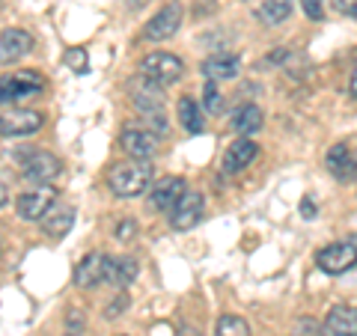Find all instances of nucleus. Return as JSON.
Here are the masks:
<instances>
[{
    "label": "nucleus",
    "instance_id": "nucleus-13",
    "mask_svg": "<svg viewBox=\"0 0 357 336\" xmlns=\"http://www.w3.org/2000/svg\"><path fill=\"white\" fill-rule=\"evenodd\" d=\"M321 336H357V307H333L321 321Z\"/></svg>",
    "mask_w": 357,
    "mask_h": 336
},
{
    "label": "nucleus",
    "instance_id": "nucleus-25",
    "mask_svg": "<svg viewBox=\"0 0 357 336\" xmlns=\"http://www.w3.org/2000/svg\"><path fill=\"white\" fill-rule=\"evenodd\" d=\"M203 105H206V110L208 114H223V96H220V89H218V84H211V81H206V86H203Z\"/></svg>",
    "mask_w": 357,
    "mask_h": 336
},
{
    "label": "nucleus",
    "instance_id": "nucleus-15",
    "mask_svg": "<svg viewBox=\"0 0 357 336\" xmlns=\"http://www.w3.org/2000/svg\"><path fill=\"white\" fill-rule=\"evenodd\" d=\"M256 155H259V146H256L250 137H241V140H236V143H232V146L227 149V155H223V170H227V173H241V170H248Z\"/></svg>",
    "mask_w": 357,
    "mask_h": 336
},
{
    "label": "nucleus",
    "instance_id": "nucleus-31",
    "mask_svg": "<svg viewBox=\"0 0 357 336\" xmlns=\"http://www.w3.org/2000/svg\"><path fill=\"white\" fill-rule=\"evenodd\" d=\"M126 304H128V300H126V298H119V300H114V304H110V307L105 310V316H107V319H116V316H119V310H122V307H126Z\"/></svg>",
    "mask_w": 357,
    "mask_h": 336
},
{
    "label": "nucleus",
    "instance_id": "nucleus-6",
    "mask_svg": "<svg viewBox=\"0 0 357 336\" xmlns=\"http://www.w3.org/2000/svg\"><path fill=\"white\" fill-rule=\"evenodd\" d=\"M21 170H24V178L27 182H36V185H48L51 178H57L60 170H63V164L57 155H51V152H30L24 164H21Z\"/></svg>",
    "mask_w": 357,
    "mask_h": 336
},
{
    "label": "nucleus",
    "instance_id": "nucleus-11",
    "mask_svg": "<svg viewBox=\"0 0 357 336\" xmlns=\"http://www.w3.org/2000/svg\"><path fill=\"white\" fill-rule=\"evenodd\" d=\"M325 164L333 178H340V182H357V152L351 146L337 143V146L328 152Z\"/></svg>",
    "mask_w": 357,
    "mask_h": 336
},
{
    "label": "nucleus",
    "instance_id": "nucleus-29",
    "mask_svg": "<svg viewBox=\"0 0 357 336\" xmlns=\"http://www.w3.org/2000/svg\"><path fill=\"white\" fill-rule=\"evenodd\" d=\"M333 9L342 15H349V18H357V0H331Z\"/></svg>",
    "mask_w": 357,
    "mask_h": 336
},
{
    "label": "nucleus",
    "instance_id": "nucleus-7",
    "mask_svg": "<svg viewBox=\"0 0 357 336\" xmlns=\"http://www.w3.org/2000/svg\"><path fill=\"white\" fill-rule=\"evenodd\" d=\"M203 211H206V199H203V194H197V190H185L182 194V199L176 203V208H173V229H194L197 223H199V217H203Z\"/></svg>",
    "mask_w": 357,
    "mask_h": 336
},
{
    "label": "nucleus",
    "instance_id": "nucleus-12",
    "mask_svg": "<svg viewBox=\"0 0 357 336\" xmlns=\"http://www.w3.org/2000/svg\"><path fill=\"white\" fill-rule=\"evenodd\" d=\"M178 24H182V9H178L176 3L164 6L158 15H155L149 24H146V33L143 36L152 39V42H161V39H170L178 33Z\"/></svg>",
    "mask_w": 357,
    "mask_h": 336
},
{
    "label": "nucleus",
    "instance_id": "nucleus-28",
    "mask_svg": "<svg viewBox=\"0 0 357 336\" xmlns=\"http://www.w3.org/2000/svg\"><path fill=\"white\" fill-rule=\"evenodd\" d=\"M301 6H304L307 18H312V21H319L321 15H325V9H321V0H301Z\"/></svg>",
    "mask_w": 357,
    "mask_h": 336
},
{
    "label": "nucleus",
    "instance_id": "nucleus-10",
    "mask_svg": "<svg viewBox=\"0 0 357 336\" xmlns=\"http://www.w3.org/2000/svg\"><path fill=\"white\" fill-rule=\"evenodd\" d=\"M33 51V36L27 30H21V27H9L0 33V63L9 66V63H15L21 57H27V54Z\"/></svg>",
    "mask_w": 357,
    "mask_h": 336
},
{
    "label": "nucleus",
    "instance_id": "nucleus-22",
    "mask_svg": "<svg viewBox=\"0 0 357 336\" xmlns=\"http://www.w3.org/2000/svg\"><path fill=\"white\" fill-rule=\"evenodd\" d=\"M134 277H137V262H134V259H128V256H122V259H110L107 280L114 286H128Z\"/></svg>",
    "mask_w": 357,
    "mask_h": 336
},
{
    "label": "nucleus",
    "instance_id": "nucleus-20",
    "mask_svg": "<svg viewBox=\"0 0 357 336\" xmlns=\"http://www.w3.org/2000/svg\"><path fill=\"white\" fill-rule=\"evenodd\" d=\"M232 128L244 134V137H250V134L262 128V110L256 105H241L236 114H232Z\"/></svg>",
    "mask_w": 357,
    "mask_h": 336
},
{
    "label": "nucleus",
    "instance_id": "nucleus-16",
    "mask_svg": "<svg viewBox=\"0 0 357 336\" xmlns=\"http://www.w3.org/2000/svg\"><path fill=\"white\" fill-rule=\"evenodd\" d=\"M122 149H126L131 158H140V161H146L149 155L155 152V146H158V140H155V134L152 131H143V128H128V131H122Z\"/></svg>",
    "mask_w": 357,
    "mask_h": 336
},
{
    "label": "nucleus",
    "instance_id": "nucleus-27",
    "mask_svg": "<svg viewBox=\"0 0 357 336\" xmlns=\"http://www.w3.org/2000/svg\"><path fill=\"white\" fill-rule=\"evenodd\" d=\"M84 312L69 310V319H66V336H81L84 333Z\"/></svg>",
    "mask_w": 357,
    "mask_h": 336
},
{
    "label": "nucleus",
    "instance_id": "nucleus-4",
    "mask_svg": "<svg viewBox=\"0 0 357 336\" xmlns=\"http://www.w3.org/2000/svg\"><path fill=\"white\" fill-rule=\"evenodd\" d=\"M42 93V77L39 72H15L0 77V105L9 102H24Z\"/></svg>",
    "mask_w": 357,
    "mask_h": 336
},
{
    "label": "nucleus",
    "instance_id": "nucleus-14",
    "mask_svg": "<svg viewBox=\"0 0 357 336\" xmlns=\"http://www.w3.org/2000/svg\"><path fill=\"white\" fill-rule=\"evenodd\" d=\"M185 194V178H178V176H167L161 178V182H155L152 188V208H158V211H170L176 208V203L182 199Z\"/></svg>",
    "mask_w": 357,
    "mask_h": 336
},
{
    "label": "nucleus",
    "instance_id": "nucleus-3",
    "mask_svg": "<svg viewBox=\"0 0 357 336\" xmlns=\"http://www.w3.org/2000/svg\"><path fill=\"white\" fill-rule=\"evenodd\" d=\"M319 268L331 277H340L345 271H351V268L357 265V241L349 238V241H333L328 244V247H321L319 256H316Z\"/></svg>",
    "mask_w": 357,
    "mask_h": 336
},
{
    "label": "nucleus",
    "instance_id": "nucleus-23",
    "mask_svg": "<svg viewBox=\"0 0 357 336\" xmlns=\"http://www.w3.org/2000/svg\"><path fill=\"white\" fill-rule=\"evenodd\" d=\"M178 122H182V128L191 131V134L203 131V114H199V107L191 96H185L182 102H178Z\"/></svg>",
    "mask_w": 357,
    "mask_h": 336
},
{
    "label": "nucleus",
    "instance_id": "nucleus-30",
    "mask_svg": "<svg viewBox=\"0 0 357 336\" xmlns=\"http://www.w3.org/2000/svg\"><path fill=\"white\" fill-rule=\"evenodd\" d=\"M134 232H137V227H134V220H122L119 227H116V238H119V241H128Z\"/></svg>",
    "mask_w": 357,
    "mask_h": 336
},
{
    "label": "nucleus",
    "instance_id": "nucleus-19",
    "mask_svg": "<svg viewBox=\"0 0 357 336\" xmlns=\"http://www.w3.org/2000/svg\"><path fill=\"white\" fill-rule=\"evenodd\" d=\"M42 227L51 238H63V235H69V229L75 227V211L69 206H60V208L54 206L48 215L42 217Z\"/></svg>",
    "mask_w": 357,
    "mask_h": 336
},
{
    "label": "nucleus",
    "instance_id": "nucleus-35",
    "mask_svg": "<svg viewBox=\"0 0 357 336\" xmlns=\"http://www.w3.org/2000/svg\"><path fill=\"white\" fill-rule=\"evenodd\" d=\"M6 199H9V188H6L3 178H0V206H6Z\"/></svg>",
    "mask_w": 357,
    "mask_h": 336
},
{
    "label": "nucleus",
    "instance_id": "nucleus-9",
    "mask_svg": "<svg viewBox=\"0 0 357 336\" xmlns=\"http://www.w3.org/2000/svg\"><path fill=\"white\" fill-rule=\"evenodd\" d=\"M107 265H110V256L105 253H89L84 256L75 268V286L81 289H96L102 280H107Z\"/></svg>",
    "mask_w": 357,
    "mask_h": 336
},
{
    "label": "nucleus",
    "instance_id": "nucleus-21",
    "mask_svg": "<svg viewBox=\"0 0 357 336\" xmlns=\"http://www.w3.org/2000/svg\"><path fill=\"white\" fill-rule=\"evenodd\" d=\"M256 15H259L262 24H280L292 15V0H262L256 6Z\"/></svg>",
    "mask_w": 357,
    "mask_h": 336
},
{
    "label": "nucleus",
    "instance_id": "nucleus-34",
    "mask_svg": "<svg viewBox=\"0 0 357 336\" xmlns=\"http://www.w3.org/2000/svg\"><path fill=\"white\" fill-rule=\"evenodd\" d=\"M301 336H316V324H312V321H301Z\"/></svg>",
    "mask_w": 357,
    "mask_h": 336
},
{
    "label": "nucleus",
    "instance_id": "nucleus-17",
    "mask_svg": "<svg viewBox=\"0 0 357 336\" xmlns=\"http://www.w3.org/2000/svg\"><path fill=\"white\" fill-rule=\"evenodd\" d=\"M203 75L211 84L232 81V77L238 75V57H232V54H215V57H208L203 63Z\"/></svg>",
    "mask_w": 357,
    "mask_h": 336
},
{
    "label": "nucleus",
    "instance_id": "nucleus-8",
    "mask_svg": "<svg viewBox=\"0 0 357 336\" xmlns=\"http://www.w3.org/2000/svg\"><path fill=\"white\" fill-rule=\"evenodd\" d=\"M42 128V116L36 110H6L0 114V134L3 137H24Z\"/></svg>",
    "mask_w": 357,
    "mask_h": 336
},
{
    "label": "nucleus",
    "instance_id": "nucleus-26",
    "mask_svg": "<svg viewBox=\"0 0 357 336\" xmlns=\"http://www.w3.org/2000/svg\"><path fill=\"white\" fill-rule=\"evenodd\" d=\"M63 63L69 66V69H72L75 75H86V72H89V57H86V51H81V48H72V51H66Z\"/></svg>",
    "mask_w": 357,
    "mask_h": 336
},
{
    "label": "nucleus",
    "instance_id": "nucleus-32",
    "mask_svg": "<svg viewBox=\"0 0 357 336\" xmlns=\"http://www.w3.org/2000/svg\"><path fill=\"white\" fill-rule=\"evenodd\" d=\"M349 96L357 98V60H354V69H351V77H349Z\"/></svg>",
    "mask_w": 357,
    "mask_h": 336
},
{
    "label": "nucleus",
    "instance_id": "nucleus-5",
    "mask_svg": "<svg viewBox=\"0 0 357 336\" xmlns=\"http://www.w3.org/2000/svg\"><path fill=\"white\" fill-rule=\"evenodd\" d=\"M54 199H57V190L51 185H36L18 197V215L24 220H42L54 208Z\"/></svg>",
    "mask_w": 357,
    "mask_h": 336
},
{
    "label": "nucleus",
    "instance_id": "nucleus-1",
    "mask_svg": "<svg viewBox=\"0 0 357 336\" xmlns=\"http://www.w3.org/2000/svg\"><path fill=\"white\" fill-rule=\"evenodd\" d=\"M152 182V167L146 161H126L116 164L114 170L107 173V185L116 197L128 199V197H140L143 190Z\"/></svg>",
    "mask_w": 357,
    "mask_h": 336
},
{
    "label": "nucleus",
    "instance_id": "nucleus-18",
    "mask_svg": "<svg viewBox=\"0 0 357 336\" xmlns=\"http://www.w3.org/2000/svg\"><path fill=\"white\" fill-rule=\"evenodd\" d=\"M134 105H137V110H143V114H155V110H161L164 107V93H161V86H155L149 81H140L134 84Z\"/></svg>",
    "mask_w": 357,
    "mask_h": 336
},
{
    "label": "nucleus",
    "instance_id": "nucleus-24",
    "mask_svg": "<svg viewBox=\"0 0 357 336\" xmlns=\"http://www.w3.org/2000/svg\"><path fill=\"white\" fill-rule=\"evenodd\" d=\"M215 336H250V324L238 316H220Z\"/></svg>",
    "mask_w": 357,
    "mask_h": 336
},
{
    "label": "nucleus",
    "instance_id": "nucleus-33",
    "mask_svg": "<svg viewBox=\"0 0 357 336\" xmlns=\"http://www.w3.org/2000/svg\"><path fill=\"white\" fill-rule=\"evenodd\" d=\"M301 211H304V217H316V206H312L310 197H304V203H301Z\"/></svg>",
    "mask_w": 357,
    "mask_h": 336
},
{
    "label": "nucleus",
    "instance_id": "nucleus-2",
    "mask_svg": "<svg viewBox=\"0 0 357 336\" xmlns=\"http://www.w3.org/2000/svg\"><path fill=\"white\" fill-rule=\"evenodd\" d=\"M182 72H185L182 60L173 57V54H164V51H155V54H149V57H143V63H140L143 81H149L155 86L176 84L178 77H182Z\"/></svg>",
    "mask_w": 357,
    "mask_h": 336
},
{
    "label": "nucleus",
    "instance_id": "nucleus-36",
    "mask_svg": "<svg viewBox=\"0 0 357 336\" xmlns=\"http://www.w3.org/2000/svg\"><path fill=\"white\" fill-rule=\"evenodd\" d=\"M152 128H158V134H164V131H167L164 116H152Z\"/></svg>",
    "mask_w": 357,
    "mask_h": 336
}]
</instances>
